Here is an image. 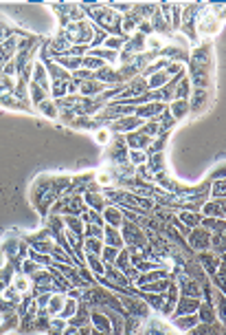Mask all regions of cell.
<instances>
[{
	"label": "cell",
	"mask_w": 226,
	"mask_h": 335,
	"mask_svg": "<svg viewBox=\"0 0 226 335\" xmlns=\"http://www.w3.org/2000/svg\"><path fill=\"white\" fill-rule=\"evenodd\" d=\"M86 251L88 253H95V256H101V253H104V241H101V238H86Z\"/></svg>",
	"instance_id": "cell-20"
},
{
	"label": "cell",
	"mask_w": 226,
	"mask_h": 335,
	"mask_svg": "<svg viewBox=\"0 0 226 335\" xmlns=\"http://www.w3.org/2000/svg\"><path fill=\"white\" fill-rule=\"evenodd\" d=\"M180 291L187 298H198L202 293V285L196 282L193 278H180Z\"/></svg>",
	"instance_id": "cell-9"
},
{
	"label": "cell",
	"mask_w": 226,
	"mask_h": 335,
	"mask_svg": "<svg viewBox=\"0 0 226 335\" xmlns=\"http://www.w3.org/2000/svg\"><path fill=\"white\" fill-rule=\"evenodd\" d=\"M64 335H81V329L70 327V329H66V333H64Z\"/></svg>",
	"instance_id": "cell-36"
},
{
	"label": "cell",
	"mask_w": 226,
	"mask_h": 335,
	"mask_svg": "<svg viewBox=\"0 0 226 335\" xmlns=\"http://www.w3.org/2000/svg\"><path fill=\"white\" fill-rule=\"evenodd\" d=\"M86 262H88L90 269L97 273V276H101V278L106 276V262L101 260V256H95V253H86Z\"/></svg>",
	"instance_id": "cell-16"
},
{
	"label": "cell",
	"mask_w": 226,
	"mask_h": 335,
	"mask_svg": "<svg viewBox=\"0 0 226 335\" xmlns=\"http://www.w3.org/2000/svg\"><path fill=\"white\" fill-rule=\"evenodd\" d=\"M202 214H204V216H211V218H222V216H224V212H222V201L215 199V201L204 203Z\"/></svg>",
	"instance_id": "cell-15"
},
{
	"label": "cell",
	"mask_w": 226,
	"mask_h": 335,
	"mask_svg": "<svg viewBox=\"0 0 226 335\" xmlns=\"http://www.w3.org/2000/svg\"><path fill=\"white\" fill-rule=\"evenodd\" d=\"M29 287H31V282H29L27 276H18V278H15V285H13L15 291H24V289H29Z\"/></svg>",
	"instance_id": "cell-33"
},
{
	"label": "cell",
	"mask_w": 226,
	"mask_h": 335,
	"mask_svg": "<svg viewBox=\"0 0 226 335\" xmlns=\"http://www.w3.org/2000/svg\"><path fill=\"white\" fill-rule=\"evenodd\" d=\"M145 124V121H143L141 117H132V115H125V117H119L114 121V126H112V130H121V133H134V130H138L141 128V126Z\"/></svg>",
	"instance_id": "cell-3"
},
{
	"label": "cell",
	"mask_w": 226,
	"mask_h": 335,
	"mask_svg": "<svg viewBox=\"0 0 226 335\" xmlns=\"http://www.w3.org/2000/svg\"><path fill=\"white\" fill-rule=\"evenodd\" d=\"M163 110H165V106L161 104V101H152V104H145L141 110H138V117H152V115H161Z\"/></svg>",
	"instance_id": "cell-18"
},
{
	"label": "cell",
	"mask_w": 226,
	"mask_h": 335,
	"mask_svg": "<svg viewBox=\"0 0 226 335\" xmlns=\"http://www.w3.org/2000/svg\"><path fill=\"white\" fill-rule=\"evenodd\" d=\"M163 168V155H156L152 159V170H161Z\"/></svg>",
	"instance_id": "cell-35"
},
{
	"label": "cell",
	"mask_w": 226,
	"mask_h": 335,
	"mask_svg": "<svg viewBox=\"0 0 226 335\" xmlns=\"http://www.w3.org/2000/svg\"><path fill=\"white\" fill-rule=\"evenodd\" d=\"M123 307H127L130 309V313H132V318H145L147 316V304L145 300H141V298H134V296H127V298H123Z\"/></svg>",
	"instance_id": "cell-4"
},
{
	"label": "cell",
	"mask_w": 226,
	"mask_h": 335,
	"mask_svg": "<svg viewBox=\"0 0 226 335\" xmlns=\"http://www.w3.org/2000/svg\"><path fill=\"white\" fill-rule=\"evenodd\" d=\"M198 316L196 313H191V316H173V324H176L178 329H182V331H191L193 327H198Z\"/></svg>",
	"instance_id": "cell-12"
},
{
	"label": "cell",
	"mask_w": 226,
	"mask_h": 335,
	"mask_svg": "<svg viewBox=\"0 0 226 335\" xmlns=\"http://www.w3.org/2000/svg\"><path fill=\"white\" fill-rule=\"evenodd\" d=\"M200 262H202L204 269H207V271L211 273V276L220 269V265H222L220 256H215V253H202V256H200Z\"/></svg>",
	"instance_id": "cell-14"
},
{
	"label": "cell",
	"mask_w": 226,
	"mask_h": 335,
	"mask_svg": "<svg viewBox=\"0 0 226 335\" xmlns=\"http://www.w3.org/2000/svg\"><path fill=\"white\" fill-rule=\"evenodd\" d=\"M104 221L108 223L110 227H119L123 225V221H125V216H123V210L121 207H116V205H110V207H106L104 210Z\"/></svg>",
	"instance_id": "cell-5"
},
{
	"label": "cell",
	"mask_w": 226,
	"mask_h": 335,
	"mask_svg": "<svg viewBox=\"0 0 226 335\" xmlns=\"http://www.w3.org/2000/svg\"><path fill=\"white\" fill-rule=\"evenodd\" d=\"M123 243H127V245H132L134 250L145 245V238H143V232L136 227V223L132 221H123ZM130 247V250H132Z\"/></svg>",
	"instance_id": "cell-1"
},
{
	"label": "cell",
	"mask_w": 226,
	"mask_h": 335,
	"mask_svg": "<svg viewBox=\"0 0 226 335\" xmlns=\"http://www.w3.org/2000/svg\"><path fill=\"white\" fill-rule=\"evenodd\" d=\"M180 221L184 223V227H198L200 216L198 214H191V212H180Z\"/></svg>",
	"instance_id": "cell-30"
},
{
	"label": "cell",
	"mask_w": 226,
	"mask_h": 335,
	"mask_svg": "<svg viewBox=\"0 0 226 335\" xmlns=\"http://www.w3.org/2000/svg\"><path fill=\"white\" fill-rule=\"evenodd\" d=\"M200 309L198 298H180L176 304V316H191Z\"/></svg>",
	"instance_id": "cell-7"
},
{
	"label": "cell",
	"mask_w": 226,
	"mask_h": 335,
	"mask_svg": "<svg viewBox=\"0 0 226 335\" xmlns=\"http://www.w3.org/2000/svg\"><path fill=\"white\" fill-rule=\"evenodd\" d=\"M92 335H108V333H104V331H97V329H95V331H92Z\"/></svg>",
	"instance_id": "cell-37"
},
{
	"label": "cell",
	"mask_w": 226,
	"mask_h": 335,
	"mask_svg": "<svg viewBox=\"0 0 226 335\" xmlns=\"http://www.w3.org/2000/svg\"><path fill=\"white\" fill-rule=\"evenodd\" d=\"M104 236H106V245L108 247H116V250H121L123 247V236H121V232L116 230V227L106 225L104 227Z\"/></svg>",
	"instance_id": "cell-10"
},
{
	"label": "cell",
	"mask_w": 226,
	"mask_h": 335,
	"mask_svg": "<svg viewBox=\"0 0 226 335\" xmlns=\"http://www.w3.org/2000/svg\"><path fill=\"white\" fill-rule=\"evenodd\" d=\"M189 93H191V80L184 78V80H178V90H176V97L178 99H187Z\"/></svg>",
	"instance_id": "cell-23"
},
{
	"label": "cell",
	"mask_w": 226,
	"mask_h": 335,
	"mask_svg": "<svg viewBox=\"0 0 226 335\" xmlns=\"http://www.w3.org/2000/svg\"><path fill=\"white\" fill-rule=\"evenodd\" d=\"M150 144H152V137H147L145 133H141V128L127 135V146H130L132 150H143V148H147Z\"/></svg>",
	"instance_id": "cell-6"
},
{
	"label": "cell",
	"mask_w": 226,
	"mask_h": 335,
	"mask_svg": "<svg viewBox=\"0 0 226 335\" xmlns=\"http://www.w3.org/2000/svg\"><path fill=\"white\" fill-rule=\"evenodd\" d=\"M215 313L226 324V296L222 291H215Z\"/></svg>",
	"instance_id": "cell-21"
},
{
	"label": "cell",
	"mask_w": 226,
	"mask_h": 335,
	"mask_svg": "<svg viewBox=\"0 0 226 335\" xmlns=\"http://www.w3.org/2000/svg\"><path fill=\"white\" fill-rule=\"evenodd\" d=\"M215 304L213 302H200V309H198V320L202 324H215Z\"/></svg>",
	"instance_id": "cell-8"
},
{
	"label": "cell",
	"mask_w": 226,
	"mask_h": 335,
	"mask_svg": "<svg viewBox=\"0 0 226 335\" xmlns=\"http://www.w3.org/2000/svg\"><path fill=\"white\" fill-rule=\"evenodd\" d=\"M97 139H99L101 144H108V139H110V130L99 128V130H97Z\"/></svg>",
	"instance_id": "cell-34"
},
{
	"label": "cell",
	"mask_w": 226,
	"mask_h": 335,
	"mask_svg": "<svg viewBox=\"0 0 226 335\" xmlns=\"http://www.w3.org/2000/svg\"><path fill=\"white\" fill-rule=\"evenodd\" d=\"M88 320H90L88 307H86V304H81V307H77V313L73 316V320H70V324H73V327H77V329H81L86 322H88Z\"/></svg>",
	"instance_id": "cell-17"
},
{
	"label": "cell",
	"mask_w": 226,
	"mask_h": 335,
	"mask_svg": "<svg viewBox=\"0 0 226 335\" xmlns=\"http://www.w3.org/2000/svg\"><path fill=\"white\" fill-rule=\"evenodd\" d=\"M0 90H9L11 93L13 90V78H9V75H0Z\"/></svg>",
	"instance_id": "cell-32"
},
{
	"label": "cell",
	"mask_w": 226,
	"mask_h": 335,
	"mask_svg": "<svg viewBox=\"0 0 226 335\" xmlns=\"http://www.w3.org/2000/svg\"><path fill=\"white\" fill-rule=\"evenodd\" d=\"M40 113H44L46 117H51V119H55L57 117V108H55V104L51 99H44V101H40Z\"/></svg>",
	"instance_id": "cell-25"
},
{
	"label": "cell",
	"mask_w": 226,
	"mask_h": 335,
	"mask_svg": "<svg viewBox=\"0 0 226 335\" xmlns=\"http://www.w3.org/2000/svg\"><path fill=\"white\" fill-rule=\"evenodd\" d=\"M77 307H79V302L73 300V298H66V304H64V309H61L59 316H61V318H70V316H75V313H77Z\"/></svg>",
	"instance_id": "cell-27"
},
{
	"label": "cell",
	"mask_w": 226,
	"mask_h": 335,
	"mask_svg": "<svg viewBox=\"0 0 226 335\" xmlns=\"http://www.w3.org/2000/svg\"><path fill=\"white\" fill-rule=\"evenodd\" d=\"M127 159H130V164L134 166V168L136 166L141 168V166L147 164V159H150V157H147V152H143V150H132L130 155H127Z\"/></svg>",
	"instance_id": "cell-22"
},
{
	"label": "cell",
	"mask_w": 226,
	"mask_h": 335,
	"mask_svg": "<svg viewBox=\"0 0 226 335\" xmlns=\"http://www.w3.org/2000/svg\"><path fill=\"white\" fill-rule=\"evenodd\" d=\"M84 201L88 203L90 207H97V212H101V207H104V196H101V194H95V192H88Z\"/></svg>",
	"instance_id": "cell-28"
},
{
	"label": "cell",
	"mask_w": 226,
	"mask_h": 335,
	"mask_svg": "<svg viewBox=\"0 0 226 335\" xmlns=\"http://www.w3.org/2000/svg\"><path fill=\"white\" fill-rule=\"evenodd\" d=\"M4 265V256H2V251H0V267Z\"/></svg>",
	"instance_id": "cell-38"
},
{
	"label": "cell",
	"mask_w": 226,
	"mask_h": 335,
	"mask_svg": "<svg viewBox=\"0 0 226 335\" xmlns=\"http://www.w3.org/2000/svg\"><path fill=\"white\" fill-rule=\"evenodd\" d=\"M145 302H147V304H152L154 309H163V304H165V302H163V296H161V293H150Z\"/></svg>",
	"instance_id": "cell-31"
},
{
	"label": "cell",
	"mask_w": 226,
	"mask_h": 335,
	"mask_svg": "<svg viewBox=\"0 0 226 335\" xmlns=\"http://www.w3.org/2000/svg\"><path fill=\"white\" fill-rule=\"evenodd\" d=\"M211 194L215 199H226V179L224 181H213V187H211Z\"/></svg>",
	"instance_id": "cell-29"
},
{
	"label": "cell",
	"mask_w": 226,
	"mask_h": 335,
	"mask_svg": "<svg viewBox=\"0 0 226 335\" xmlns=\"http://www.w3.org/2000/svg\"><path fill=\"white\" fill-rule=\"evenodd\" d=\"M169 113H171L173 121H180L189 115V101L187 99H176L171 106H169Z\"/></svg>",
	"instance_id": "cell-11"
},
{
	"label": "cell",
	"mask_w": 226,
	"mask_h": 335,
	"mask_svg": "<svg viewBox=\"0 0 226 335\" xmlns=\"http://www.w3.org/2000/svg\"><path fill=\"white\" fill-rule=\"evenodd\" d=\"M90 320H92V324H95L97 331H104V333L110 331V324H112V322H110V320H106L104 313L92 311V313H90Z\"/></svg>",
	"instance_id": "cell-19"
},
{
	"label": "cell",
	"mask_w": 226,
	"mask_h": 335,
	"mask_svg": "<svg viewBox=\"0 0 226 335\" xmlns=\"http://www.w3.org/2000/svg\"><path fill=\"white\" fill-rule=\"evenodd\" d=\"M211 232H207L204 227H200V230H191L189 232V245L193 247L196 251H207L209 247H211Z\"/></svg>",
	"instance_id": "cell-2"
},
{
	"label": "cell",
	"mask_w": 226,
	"mask_h": 335,
	"mask_svg": "<svg viewBox=\"0 0 226 335\" xmlns=\"http://www.w3.org/2000/svg\"><path fill=\"white\" fill-rule=\"evenodd\" d=\"M64 223L70 227V232H73V234H77V236L84 234V225H81L79 216H64Z\"/></svg>",
	"instance_id": "cell-24"
},
{
	"label": "cell",
	"mask_w": 226,
	"mask_h": 335,
	"mask_svg": "<svg viewBox=\"0 0 226 335\" xmlns=\"http://www.w3.org/2000/svg\"><path fill=\"white\" fill-rule=\"evenodd\" d=\"M116 256H119V250L116 247H104V253H101V260L106 262V265H114V260H116Z\"/></svg>",
	"instance_id": "cell-26"
},
{
	"label": "cell",
	"mask_w": 226,
	"mask_h": 335,
	"mask_svg": "<svg viewBox=\"0 0 226 335\" xmlns=\"http://www.w3.org/2000/svg\"><path fill=\"white\" fill-rule=\"evenodd\" d=\"M64 304H66L64 293H53V296H51V300H49V304H46V311H49L51 316H57V313H61Z\"/></svg>",
	"instance_id": "cell-13"
},
{
	"label": "cell",
	"mask_w": 226,
	"mask_h": 335,
	"mask_svg": "<svg viewBox=\"0 0 226 335\" xmlns=\"http://www.w3.org/2000/svg\"><path fill=\"white\" fill-rule=\"evenodd\" d=\"M220 260H222V265L226 267V253H222V258H220Z\"/></svg>",
	"instance_id": "cell-39"
}]
</instances>
